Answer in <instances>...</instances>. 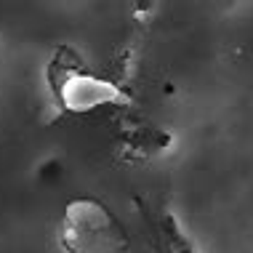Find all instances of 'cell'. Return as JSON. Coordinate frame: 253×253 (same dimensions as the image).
Returning <instances> with one entry per match:
<instances>
[{
	"label": "cell",
	"mask_w": 253,
	"mask_h": 253,
	"mask_svg": "<svg viewBox=\"0 0 253 253\" xmlns=\"http://www.w3.org/2000/svg\"><path fill=\"white\" fill-rule=\"evenodd\" d=\"M61 248L67 253H128L131 237L118 216L93 197H75L61 216Z\"/></svg>",
	"instance_id": "6da1fadb"
},
{
	"label": "cell",
	"mask_w": 253,
	"mask_h": 253,
	"mask_svg": "<svg viewBox=\"0 0 253 253\" xmlns=\"http://www.w3.org/2000/svg\"><path fill=\"white\" fill-rule=\"evenodd\" d=\"M48 80L67 112H91L104 104H128V93L123 88L96 78V75L80 72L78 67L59 64V59L51 61Z\"/></svg>",
	"instance_id": "7a4b0ae2"
},
{
	"label": "cell",
	"mask_w": 253,
	"mask_h": 253,
	"mask_svg": "<svg viewBox=\"0 0 253 253\" xmlns=\"http://www.w3.org/2000/svg\"><path fill=\"white\" fill-rule=\"evenodd\" d=\"M147 224H149L147 253H197L170 211H157V213L147 211Z\"/></svg>",
	"instance_id": "3957f363"
}]
</instances>
